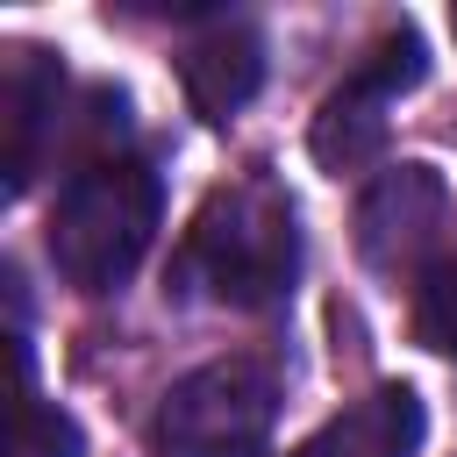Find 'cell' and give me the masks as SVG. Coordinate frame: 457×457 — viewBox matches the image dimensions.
I'll use <instances>...</instances> for the list:
<instances>
[{"label":"cell","mask_w":457,"mask_h":457,"mask_svg":"<svg viewBox=\"0 0 457 457\" xmlns=\"http://www.w3.org/2000/svg\"><path fill=\"white\" fill-rule=\"evenodd\" d=\"M293 271H300V228L271 179L207 193L171 264L186 293H207L221 307H271L293 293Z\"/></svg>","instance_id":"6da1fadb"},{"label":"cell","mask_w":457,"mask_h":457,"mask_svg":"<svg viewBox=\"0 0 457 457\" xmlns=\"http://www.w3.org/2000/svg\"><path fill=\"white\" fill-rule=\"evenodd\" d=\"M157 207H164V193H157V171L143 157L114 150V157L79 164L50 207V264L79 293L121 286L157 236Z\"/></svg>","instance_id":"7a4b0ae2"},{"label":"cell","mask_w":457,"mask_h":457,"mask_svg":"<svg viewBox=\"0 0 457 457\" xmlns=\"http://www.w3.org/2000/svg\"><path fill=\"white\" fill-rule=\"evenodd\" d=\"M271 421H278V386L264 364L250 357H221L186 371L150 421V450L157 457H264L271 450Z\"/></svg>","instance_id":"3957f363"},{"label":"cell","mask_w":457,"mask_h":457,"mask_svg":"<svg viewBox=\"0 0 457 457\" xmlns=\"http://www.w3.org/2000/svg\"><path fill=\"white\" fill-rule=\"evenodd\" d=\"M421 71H428L421 36H414V29H386V36L357 57V71L321 100L314 136H307L314 157H321L328 171H357L364 157H378V143H386V114H393L400 93L421 86Z\"/></svg>","instance_id":"277c9868"},{"label":"cell","mask_w":457,"mask_h":457,"mask_svg":"<svg viewBox=\"0 0 457 457\" xmlns=\"http://www.w3.org/2000/svg\"><path fill=\"white\" fill-rule=\"evenodd\" d=\"M443 228H450V193L428 164H386L357 200V250L386 278L428 271Z\"/></svg>","instance_id":"5b68a950"},{"label":"cell","mask_w":457,"mask_h":457,"mask_svg":"<svg viewBox=\"0 0 457 457\" xmlns=\"http://www.w3.org/2000/svg\"><path fill=\"white\" fill-rule=\"evenodd\" d=\"M57 107H64V71L50 50L14 43L0 64V171L7 193H29L43 150L57 143Z\"/></svg>","instance_id":"8992f818"},{"label":"cell","mask_w":457,"mask_h":457,"mask_svg":"<svg viewBox=\"0 0 457 457\" xmlns=\"http://www.w3.org/2000/svg\"><path fill=\"white\" fill-rule=\"evenodd\" d=\"M179 79H186V100H193L207 121H228V114L264 86V43H257V29H243V21H214L207 36L186 43Z\"/></svg>","instance_id":"52a82bcc"},{"label":"cell","mask_w":457,"mask_h":457,"mask_svg":"<svg viewBox=\"0 0 457 457\" xmlns=\"http://www.w3.org/2000/svg\"><path fill=\"white\" fill-rule=\"evenodd\" d=\"M421 443V400L407 386H378L336 421H321L293 457H414Z\"/></svg>","instance_id":"ba28073f"},{"label":"cell","mask_w":457,"mask_h":457,"mask_svg":"<svg viewBox=\"0 0 457 457\" xmlns=\"http://www.w3.org/2000/svg\"><path fill=\"white\" fill-rule=\"evenodd\" d=\"M414 336L436 357H457V250L421 271V286H414Z\"/></svg>","instance_id":"9c48e42d"},{"label":"cell","mask_w":457,"mask_h":457,"mask_svg":"<svg viewBox=\"0 0 457 457\" xmlns=\"http://www.w3.org/2000/svg\"><path fill=\"white\" fill-rule=\"evenodd\" d=\"M14 457H86V436L64 407H36L21 400V421H14Z\"/></svg>","instance_id":"30bf717a"}]
</instances>
